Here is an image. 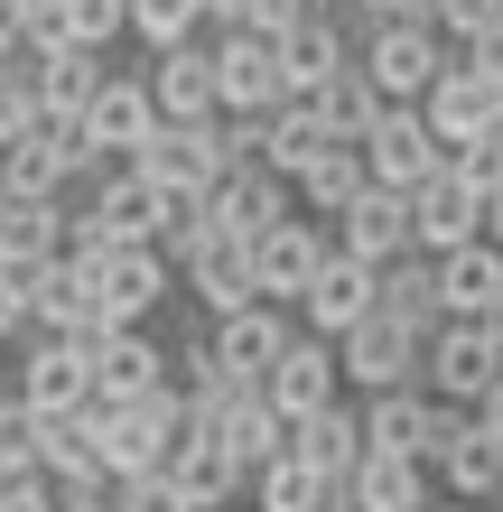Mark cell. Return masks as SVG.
<instances>
[{
  "instance_id": "cell-49",
  "label": "cell",
  "mask_w": 503,
  "mask_h": 512,
  "mask_svg": "<svg viewBox=\"0 0 503 512\" xmlns=\"http://www.w3.org/2000/svg\"><path fill=\"white\" fill-rule=\"evenodd\" d=\"M485 243L503 252V187H485Z\"/></svg>"
},
{
  "instance_id": "cell-24",
  "label": "cell",
  "mask_w": 503,
  "mask_h": 512,
  "mask_svg": "<svg viewBox=\"0 0 503 512\" xmlns=\"http://www.w3.org/2000/svg\"><path fill=\"white\" fill-rule=\"evenodd\" d=\"M261 401H271L280 419H308V410L345 401V382H336V345H317V336H289V354H280L271 373H261Z\"/></svg>"
},
{
  "instance_id": "cell-6",
  "label": "cell",
  "mask_w": 503,
  "mask_h": 512,
  "mask_svg": "<svg viewBox=\"0 0 503 512\" xmlns=\"http://www.w3.org/2000/svg\"><path fill=\"white\" fill-rule=\"evenodd\" d=\"M438 66H448V38H438V28H373V38L354 47V75H364L382 103H420L438 84Z\"/></svg>"
},
{
  "instance_id": "cell-29",
  "label": "cell",
  "mask_w": 503,
  "mask_h": 512,
  "mask_svg": "<svg viewBox=\"0 0 503 512\" xmlns=\"http://www.w3.org/2000/svg\"><path fill=\"white\" fill-rule=\"evenodd\" d=\"M66 252V205H38V196H0V270H47Z\"/></svg>"
},
{
  "instance_id": "cell-20",
  "label": "cell",
  "mask_w": 503,
  "mask_h": 512,
  "mask_svg": "<svg viewBox=\"0 0 503 512\" xmlns=\"http://www.w3.org/2000/svg\"><path fill=\"white\" fill-rule=\"evenodd\" d=\"M28 336H103V308H94V270L56 252L47 270H28Z\"/></svg>"
},
{
  "instance_id": "cell-2",
  "label": "cell",
  "mask_w": 503,
  "mask_h": 512,
  "mask_svg": "<svg viewBox=\"0 0 503 512\" xmlns=\"http://www.w3.org/2000/svg\"><path fill=\"white\" fill-rule=\"evenodd\" d=\"M420 326H401V317H364V326H345L336 336V382H345V401H382V391H420Z\"/></svg>"
},
{
  "instance_id": "cell-53",
  "label": "cell",
  "mask_w": 503,
  "mask_h": 512,
  "mask_svg": "<svg viewBox=\"0 0 503 512\" xmlns=\"http://www.w3.org/2000/svg\"><path fill=\"white\" fill-rule=\"evenodd\" d=\"M494 512H503V503H494Z\"/></svg>"
},
{
  "instance_id": "cell-30",
  "label": "cell",
  "mask_w": 503,
  "mask_h": 512,
  "mask_svg": "<svg viewBox=\"0 0 503 512\" xmlns=\"http://www.w3.org/2000/svg\"><path fill=\"white\" fill-rule=\"evenodd\" d=\"M168 485H177V503H187V512H233V503H243V466H233L215 438H187V447L168 457Z\"/></svg>"
},
{
  "instance_id": "cell-10",
  "label": "cell",
  "mask_w": 503,
  "mask_h": 512,
  "mask_svg": "<svg viewBox=\"0 0 503 512\" xmlns=\"http://www.w3.org/2000/svg\"><path fill=\"white\" fill-rule=\"evenodd\" d=\"M84 149H94V159H112V168H131L140 159V140L159 131V112H150V84H140V66H112L103 75V94L84 103Z\"/></svg>"
},
{
  "instance_id": "cell-4",
  "label": "cell",
  "mask_w": 503,
  "mask_h": 512,
  "mask_svg": "<svg viewBox=\"0 0 503 512\" xmlns=\"http://www.w3.org/2000/svg\"><path fill=\"white\" fill-rule=\"evenodd\" d=\"M10 401H19L28 419H66V410H84V401H94V336H28L19 391H10Z\"/></svg>"
},
{
  "instance_id": "cell-3",
  "label": "cell",
  "mask_w": 503,
  "mask_h": 512,
  "mask_svg": "<svg viewBox=\"0 0 503 512\" xmlns=\"http://www.w3.org/2000/svg\"><path fill=\"white\" fill-rule=\"evenodd\" d=\"M177 298V270L159 261V243H112L94 261V308H103V336L112 326H159V308Z\"/></svg>"
},
{
  "instance_id": "cell-43",
  "label": "cell",
  "mask_w": 503,
  "mask_h": 512,
  "mask_svg": "<svg viewBox=\"0 0 503 512\" xmlns=\"http://www.w3.org/2000/svg\"><path fill=\"white\" fill-rule=\"evenodd\" d=\"M448 56H457V66H476L485 84H503V19H494V28H476V38H466V47H448Z\"/></svg>"
},
{
  "instance_id": "cell-17",
  "label": "cell",
  "mask_w": 503,
  "mask_h": 512,
  "mask_svg": "<svg viewBox=\"0 0 503 512\" xmlns=\"http://www.w3.org/2000/svg\"><path fill=\"white\" fill-rule=\"evenodd\" d=\"M299 205H289V187L271 168H224L215 187H205V224L215 233H233V243H261L271 224H289Z\"/></svg>"
},
{
  "instance_id": "cell-52",
  "label": "cell",
  "mask_w": 503,
  "mask_h": 512,
  "mask_svg": "<svg viewBox=\"0 0 503 512\" xmlns=\"http://www.w3.org/2000/svg\"><path fill=\"white\" fill-rule=\"evenodd\" d=\"M0 410H10V401H0Z\"/></svg>"
},
{
  "instance_id": "cell-48",
  "label": "cell",
  "mask_w": 503,
  "mask_h": 512,
  "mask_svg": "<svg viewBox=\"0 0 503 512\" xmlns=\"http://www.w3.org/2000/svg\"><path fill=\"white\" fill-rule=\"evenodd\" d=\"M466 419H476V429H485V438L503 447V373H494V382L476 391V410H466Z\"/></svg>"
},
{
  "instance_id": "cell-26",
  "label": "cell",
  "mask_w": 503,
  "mask_h": 512,
  "mask_svg": "<svg viewBox=\"0 0 503 512\" xmlns=\"http://www.w3.org/2000/svg\"><path fill=\"white\" fill-rule=\"evenodd\" d=\"M354 66V38L327 19H299V28H280V75H289V103H308V94H327V84Z\"/></svg>"
},
{
  "instance_id": "cell-37",
  "label": "cell",
  "mask_w": 503,
  "mask_h": 512,
  "mask_svg": "<svg viewBox=\"0 0 503 512\" xmlns=\"http://www.w3.org/2000/svg\"><path fill=\"white\" fill-rule=\"evenodd\" d=\"M308 112H317V122H327V140H336V149H354V140L373 131V112H382V94H373V84H364V75L345 66V75L327 84V94H308Z\"/></svg>"
},
{
  "instance_id": "cell-46",
  "label": "cell",
  "mask_w": 503,
  "mask_h": 512,
  "mask_svg": "<svg viewBox=\"0 0 503 512\" xmlns=\"http://www.w3.org/2000/svg\"><path fill=\"white\" fill-rule=\"evenodd\" d=\"M10 336H28V280L0 270V345H10Z\"/></svg>"
},
{
  "instance_id": "cell-38",
  "label": "cell",
  "mask_w": 503,
  "mask_h": 512,
  "mask_svg": "<svg viewBox=\"0 0 503 512\" xmlns=\"http://www.w3.org/2000/svg\"><path fill=\"white\" fill-rule=\"evenodd\" d=\"M122 10H131V38L150 47V56L205 38V0H122Z\"/></svg>"
},
{
  "instance_id": "cell-5",
  "label": "cell",
  "mask_w": 503,
  "mask_h": 512,
  "mask_svg": "<svg viewBox=\"0 0 503 512\" xmlns=\"http://www.w3.org/2000/svg\"><path fill=\"white\" fill-rule=\"evenodd\" d=\"M410 112H420V122H429L438 159H457L466 140H485V131L503 122V84H485L476 66H457V56H448V66H438V84H429V94L410 103Z\"/></svg>"
},
{
  "instance_id": "cell-8",
  "label": "cell",
  "mask_w": 503,
  "mask_h": 512,
  "mask_svg": "<svg viewBox=\"0 0 503 512\" xmlns=\"http://www.w3.org/2000/svg\"><path fill=\"white\" fill-rule=\"evenodd\" d=\"M205 56H215V94H224V112H280V103H289L280 38H261V28H224V38H205Z\"/></svg>"
},
{
  "instance_id": "cell-7",
  "label": "cell",
  "mask_w": 503,
  "mask_h": 512,
  "mask_svg": "<svg viewBox=\"0 0 503 512\" xmlns=\"http://www.w3.org/2000/svg\"><path fill=\"white\" fill-rule=\"evenodd\" d=\"M177 289L196 298V317H205V326H224V317L261 308V289H252V243H233V233L205 224V243L177 261Z\"/></svg>"
},
{
  "instance_id": "cell-50",
  "label": "cell",
  "mask_w": 503,
  "mask_h": 512,
  "mask_svg": "<svg viewBox=\"0 0 503 512\" xmlns=\"http://www.w3.org/2000/svg\"><path fill=\"white\" fill-rule=\"evenodd\" d=\"M56 512H112V494H56Z\"/></svg>"
},
{
  "instance_id": "cell-39",
  "label": "cell",
  "mask_w": 503,
  "mask_h": 512,
  "mask_svg": "<svg viewBox=\"0 0 503 512\" xmlns=\"http://www.w3.org/2000/svg\"><path fill=\"white\" fill-rule=\"evenodd\" d=\"M122 38H131V10H122V0H66V47L112 56Z\"/></svg>"
},
{
  "instance_id": "cell-23",
  "label": "cell",
  "mask_w": 503,
  "mask_h": 512,
  "mask_svg": "<svg viewBox=\"0 0 503 512\" xmlns=\"http://www.w3.org/2000/svg\"><path fill=\"white\" fill-rule=\"evenodd\" d=\"M280 457L308 466V475H327V485H345L354 457H364V410H354V401H327V410L289 419V447H280Z\"/></svg>"
},
{
  "instance_id": "cell-15",
  "label": "cell",
  "mask_w": 503,
  "mask_h": 512,
  "mask_svg": "<svg viewBox=\"0 0 503 512\" xmlns=\"http://www.w3.org/2000/svg\"><path fill=\"white\" fill-rule=\"evenodd\" d=\"M336 243H327V224H308V215H289V224H271L252 243V289L271 298V308H299V289L317 280V261H327Z\"/></svg>"
},
{
  "instance_id": "cell-32",
  "label": "cell",
  "mask_w": 503,
  "mask_h": 512,
  "mask_svg": "<svg viewBox=\"0 0 503 512\" xmlns=\"http://www.w3.org/2000/svg\"><path fill=\"white\" fill-rule=\"evenodd\" d=\"M112 56L94 47H66V56H38V122H84V103L103 94Z\"/></svg>"
},
{
  "instance_id": "cell-18",
  "label": "cell",
  "mask_w": 503,
  "mask_h": 512,
  "mask_svg": "<svg viewBox=\"0 0 503 512\" xmlns=\"http://www.w3.org/2000/svg\"><path fill=\"white\" fill-rule=\"evenodd\" d=\"M66 196H84V215L103 224V243H159V224H168V187H150L140 168H112V177L66 187Z\"/></svg>"
},
{
  "instance_id": "cell-35",
  "label": "cell",
  "mask_w": 503,
  "mask_h": 512,
  "mask_svg": "<svg viewBox=\"0 0 503 512\" xmlns=\"http://www.w3.org/2000/svg\"><path fill=\"white\" fill-rule=\"evenodd\" d=\"M364 187H373V177H364V149H327V159H317V168L299 177V187H289V205H299L308 224H336V215H345V205L364 196Z\"/></svg>"
},
{
  "instance_id": "cell-25",
  "label": "cell",
  "mask_w": 503,
  "mask_h": 512,
  "mask_svg": "<svg viewBox=\"0 0 503 512\" xmlns=\"http://www.w3.org/2000/svg\"><path fill=\"white\" fill-rule=\"evenodd\" d=\"M38 475H47L56 494H112L103 447H94V429H84V410H66V419H38Z\"/></svg>"
},
{
  "instance_id": "cell-27",
  "label": "cell",
  "mask_w": 503,
  "mask_h": 512,
  "mask_svg": "<svg viewBox=\"0 0 503 512\" xmlns=\"http://www.w3.org/2000/svg\"><path fill=\"white\" fill-rule=\"evenodd\" d=\"M503 308V252L494 243H466L438 261V317H457V326H476Z\"/></svg>"
},
{
  "instance_id": "cell-12",
  "label": "cell",
  "mask_w": 503,
  "mask_h": 512,
  "mask_svg": "<svg viewBox=\"0 0 503 512\" xmlns=\"http://www.w3.org/2000/svg\"><path fill=\"white\" fill-rule=\"evenodd\" d=\"M131 168L150 177V187H168V196H205L224 177V140H215V122H159Z\"/></svg>"
},
{
  "instance_id": "cell-45",
  "label": "cell",
  "mask_w": 503,
  "mask_h": 512,
  "mask_svg": "<svg viewBox=\"0 0 503 512\" xmlns=\"http://www.w3.org/2000/svg\"><path fill=\"white\" fill-rule=\"evenodd\" d=\"M299 19H308V0H243V28H261V38H280Z\"/></svg>"
},
{
  "instance_id": "cell-34",
  "label": "cell",
  "mask_w": 503,
  "mask_h": 512,
  "mask_svg": "<svg viewBox=\"0 0 503 512\" xmlns=\"http://www.w3.org/2000/svg\"><path fill=\"white\" fill-rule=\"evenodd\" d=\"M373 308L401 317V326H420V336H429V326H448V317H438V261H429V252L382 261V270H373Z\"/></svg>"
},
{
  "instance_id": "cell-11",
  "label": "cell",
  "mask_w": 503,
  "mask_h": 512,
  "mask_svg": "<svg viewBox=\"0 0 503 512\" xmlns=\"http://www.w3.org/2000/svg\"><path fill=\"white\" fill-rule=\"evenodd\" d=\"M354 149H364V177H373V187H392V196H410L420 177L448 168V159H438V140H429V122H420L410 103H382L373 131L354 140Z\"/></svg>"
},
{
  "instance_id": "cell-13",
  "label": "cell",
  "mask_w": 503,
  "mask_h": 512,
  "mask_svg": "<svg viewBox=\"0 0 503 512\" xmlns=\"http://www.w3.org/2000/svg\"><path fill=\"white\" fill-rule=\"evenodd\" d=\"M494 345H485V326H429V345H420V391L429 401H457V410H476V391L494 382Z\"/></svg>"
},
{
  "instance_id": "cell-19",
  "label": "cell",
  "mask_w": 503,
  "mask_h": 512,
  "mask_svg": "<svg viewBox=\"0 0 503 512\" xmlns=\"http://www.w3.org/2000/svg\"><path fill=\"white\" fill-rule=\"evenodd\" d=\"M140 84H150V112H159V122H224V94H215V56H205V38L150 56Z\"/></svg>"
},
{
  "instance_id": "cell-9",
  "label": "cell",
  "mask_w": 503,
  "mask_h": 512,
  "mask_svg": "<svg viewBox=\"0 0 503 512\" xmlns=\"http://www.w3.org/2000/svg\"><path fill=\"white\" fill-rule=\"evenodd\" d=\"M466 243H485V196L466 187L457 168H438L410 187V252H429V261H448Z\"/></svg>"
},
{
  "instance_id": "cell-33",
  "label": "cell",
  "mask_w": 503,
  "mask_h": 512,
  "mask_svg": "<svg viewBox=\"0 0 503 512\" xmlns=\"http://www.w3.org/2000/svg\"><path fill=\"white\" fill-rule=\"evenodd\" d=\"M327 149H336V140H327V122H317L308 103H280L271 122H261V168H271L280 187H299V177L327 159Z\"/></svg>"
},
{
  "instance_id": "cell-16",
  "label": "cell",
  "mask_w": 503,
  "mask_h": 512,
  "mask_svg": "<svg viewBox=\"0 0 503 512\" xmlns=\"http://www.w3.org/2000/svg\"><path fill=\"white\" fill-rule=\"evenodd\" d=\"M289 317H299V336L336 345L345 326H364V317H373V270H364V261H345V252H327V261H317V280L299 289V308H289Z\"/></svg>"
},
{
  "instance_id": "cell-1",
  "label": "cell",
  "mask_w": 503,
  "mask_h": 512,
  "mask_svg": "<svg viewBox=\"0 0 503 512\" xmlns=\"http://www.w3.org/2000/svg\"><path fill=\"white\" fill-rule=\"evenodd\" d=\"M84 429H94L112 485H131V475H168V457L187 447V391L168 382V391H150V401H122V410L84 401Z\"/></svg>"
},
{
  "instance_id": "cell-36",
  "label": "cell",
  "mask_w": 503,
  "mask_h": 512,
  "mask_svg": "<svg viewBox=\"0 0 503 512\" xmlns=\"http://www.w3.org/2000/svg\"><path fill=\"white\" fill-rule=\"evenodd\" d=\"M327 475H308V466H289V457H271L261 475H243V512H327Z\"/></svg>"
},
{
  "instance_id": "cell-42",
  "label": "cell",
  "mask_w": 503,
  "mask_h": 512,
  "mask_svg": "<svg viewBox=\"0 0 503 512\" xmlns=\"http://www.w3.org/2000/svg\"><path fill=\"white\" fill-rule=\"evenodd\" d=\"M112 512H187V503L168 475H131V485H112Z\"/></svg>"
},
{
  "instance_id": "cell-44",
  "label": "cell",
  "mask_w": 503,
  "mask_h": 512,
  "mask_svg": "<svg viewBox=\"0 0 503 512\" xmlns=\"http://www.w3.org/2000/svg\"><path fill=\"white\" fill-rule=\"evenodd\" d=\"M0 512H56V485L47 475H0Z\"/></svg>"
},
{
  "instance_id": "cell-21",
  "label": "cell",
  "mask_w": 503,
  "mask_h": 512,
  "mask_svg": "<svg viewBox=\"0 0 503 512\" xmlns=\"http://www.w3.org/2000/svg\"><path fill=\"white\" fill-rule=\"evenodd\" d=\"M289 336H299V317L261 298V308H243V317H224V326H215V373H224V382H243V391H261V373L289 354Z\"/></svg>"
},
{
  "instance_id": "cell-14",
  "label": "cell",
  "mask_w": 503,
  "mask_h": 512,
  "mask_svg": "<svg viewBox=\"0 0 503 512\" xmlns=\"http://www.w3.org/2000/svg\"><path fill=\"white\" fill-rule=\"evenodd\" d=\"M150 391H168V345H159V326H112V336H94V401H103V410L150 401Z\"/></svg>"
},
{
  "instance_id": "cell-22",
  "label": "cell",
  "mask_w": 503,
  "mask_h": 512,
  "mask_svg": "<svg viewBox=\"0 0 503 512\" xmlns=\"http://www.w3.org/2000/svg\"><path fill=\"white\" fill-rule=\"evenodd\" d=\"M327 243H336L345 261H364V270L401 261V252H410V196H392V187H364V196H354L345 215L327 224Z\"/></svg>"
},
{
  "instance_id": "cell-41",
  "label": "cell",
  "mask_w": 503,
  "mask_h": 512,
  "mask_svg": "<svg viewBox=\"0 0 503 512\" xmlns=\"http://www.w3.org/2000/svg\"><path fill=\"white\" fill-rule=\"evenodd\" d=\"M494 19H503V0H438V38H448V47H466V38L494 28Z\"/></svg>"
},
{
  "instance_id": "cell-31",
  "label": "cell",
  "mask_w": 503,
  "mask_h": 512,
  "mask_svg": "<svg viewBox=\"0 0 503 512\" xmlns=\"http://www.w3.org/2000/svg\"><path fill=\"white\" fill-rule=\"evenodd\" d=\"M438 485H429V466H410V457H354V475H345V503L354 512H420Z\"/></svg>"
},
{
  "instance_id": "cell-28",
  "label": "cell",
  "mask_w": 503,
  "mask_h": 512,
  "mask_svg": "<svg viewBox=\"0 0 503 512\" xmlns=\"http://www.w3.org/2000/svg\"><path fill=\"white\" fill-rule=\"evenodd\" d=\"M429 485L448 494V503H466V512H494V503H503V447L476 429V419H466V438L429 466Z\"/></svg>"
},
{
  "instance_id": "cell-40",
  "label": "cell",
  "mask_w": 503,
  "mask_h": 512,
  "mask_svg": "<svg viewBox=\"0 0 503 512\" xmlns=\"http://www.w3.org/2000/svg\"><path fill=\"white\" fill-rule=\"evenodd\" d=\"M19 131H38V56H10L0 66V149Z\"/></svg>"
},
{
  "instance_id": "cell-51",
  "label": "cell",
  "mask_w": 503,
  "mask_h": 512,
  "mask_svg": "<svg viewBox=\"0 0 503 512\" xmlns=\"http://www.w3.org/2000/svg\"><path fill=\"white\" fill-rule=\"evenodd\" d=\"M420 512H466V503H448V494H429V503H420Z\"/></svg>"
},
{
  "instance_id": "cell-47",
  "label": "cell",
  "mask_w": 503,
  "mask_h": 512,
  "mask_svg": "<svg viewBox=\"0 0 503 512\" xmlns=\"http://www.w3.org/2000/svg\"><path fill=\"white\" fill-rule=\"evenodd\" d=\"M28 56V0H0V66Z\"/></svg>"
}]
</instances>
